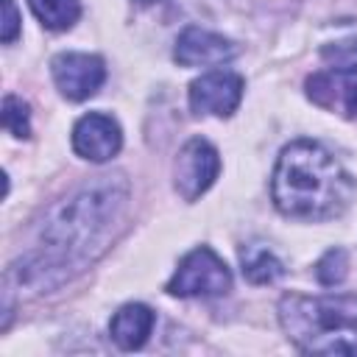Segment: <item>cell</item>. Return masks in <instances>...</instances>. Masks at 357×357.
Here are the masks:
<instances>
[{"label":"cell","mask_w":357,"mask_h":357,"mask_svg":"<svg viewBox=\"0 0 357 357\" xmlns=\"http://www.w3.org/2000/svg\"><path fill=\"white\" fill-rule=\"evenodd\" d=\"M126 201V181H120V176H100V181L81 187L53 206L42 223L39 251L25 254L8 268L6 290H53L67 282L112 237V226L120 223Z\"/></svg>","instance_id":"cell-1"},{"label":"cell","mask_w":357,"mask_h":357,"mask_svg":"<svg viewBox=\"0 0 357 357\" xmlns=\"http://www.w3.org/2000/svg\"><path fill=\"white\" fill-rule=\"evenodd\" d=\"M240 262H243V276L254 284H268L276 282L284 273V265L279 262V257L262 245V243H251L240 251Z\"/></svg>","instance_id":"cell-12"},{"label":"cell","mask_w":357,"mask_h":357,"mask_svg":"<svg viewBox=\"0 0 357 357\" xmlns=\"http://www.w3.org/2000/svg\"><path fill=\"white\" fill-rule=\"evenodd\" d=\"M231 287V271L226 268V262L206 245L190 251L178 271L173 273V279L167 282V293L190 298V296H223Z\"/></svg>","instance_id":"cell-5"},{"label":"cell","mask_w":357,"mask_h":357,"mask_svg":"<svg viewBox=\"0 0 357 357\" xmlns=\"http://www.w3.org/2000/svg\"><path fill=\"white\" fill-rule=\"evenodd\" d=\"M3 126H6L14 137H20V139H25V137L31 134V114H28V106H25L17 95H6V100H3Z\"/></svg>","instance_id":"cell-15"},{"label":"cell","mask_w":357,"mask_h":357,"mask_svg":"<svg viewBox=\"0 0 357 357\" xmlns=\"http://www.w3.org/2000/svg\"><path fill=\"white\" fill-rule=\"evenodd\" d=\"M218 173H220V156L212 142L201 137H192L190 142H184L173 167L176 190L184 201H195L198 195H204L215 184Z\"/></svg>","instance_id":"cell-6"},{"label":"cell","mask_w":357,"mask_h":357,"mask_svg":"<svg viewBox=\"0 0 357 357\" xmlns=\"http://www.w3.org/2000/svg\"><path fill=\"white\" fill-rule=\"evenodd\" d=\"M346 271H349V257H346L343 248H329V251L318 259V265H315V276H318V282L326 284V287L340 284V282L346 279Z\"/></svg>","instance_id":"cell-14"},{"label":"cell","mask_w":357,"mask_h":357,"mask_svg":"<svg viewBox=\"0 0 357 357\" xmlns=\"http://www.w3.org/2000/svg\"><path fill=\"white\" fill-rule=\"evenodd\" d=\"M123 145V134L114 117L89 112L84 114L73 128V148L78 156L89 162H106L112 159Z\"/></svg>","instance_id":"cell-9"},{"label":"cell","mask_w":357,"mask_h":357,"mask_svg":"<svg viewBox=\"0 0 357 357\" xmlns=\"http://www.w3.org/2000/svg\"><path fill=\"white\" fill-rule=\"evenodd\" d=\"M33 14L39 17V22L50 31H67L73 28V22L81 14V3L78 0H28Z\"/></svg>","instance_id":"cell-13"},{"label":"cell","mask_w":357,"mask_h":357,"mask_svg":"<svg viewBox=\"0 0 357 357\" xmlns=\"http://www.w3.org/2000/svg\"><path fill=\"white\" fill-rule=\"evenodd\" d=\"M50 73L53 81L59 86V92L67 100H86L92 98L103 78H106V67L100 56L92 53H59L50 61Z\"/></svg>","instance_id":"cell-7"},{"label":"cell","mask_w":357,"mask_h":357,"mask_svg":"<svg viewBox=\"0 0 357 357\" xmlns=\"http://www.w3.org/2000/svg\"><path fill=\"white\" fill-rule=\"evenodd\" d=\"M137 3H159V0H137Z\"/></svg>","instance_id":"cell-17"},{"label":"cell","mask_w":357,"mask_h":357,"mask_svg":"<svg viewBox=\"0 0 357 357\" xmlns=\"http://www.w3.org/2000/svg\"><path fill=\"white\" fill-rule=\"evenodd\" d=\"M20 33V14H17V6L14 0H3V28H0V39L3 45H11Z\"/></svg>","instance_id":"cell-16"},{"label":"cell","mask_w":357,"mask_h":357,"mask_svg":"<svg viewBox=\"0 0 357 357\" xmlns=\"http://www.w3.org/2000/svg\"><path fill=\"white\" fill-rule=\"evenodd\" d=\"M351 192V176L321 142L296 139L282 148L271 181V195L282 215L298 220L337 218Z\"/></svg>","instance_id":"cell-2"},{"label":"cell","mask_w":357,"mask_h":357,"mask_svg":"<svg viewBox=\"0 0 357 357\" xmlns=\"http://www.w3.org/2000/svg\"><path fill=\"white\" fill-rule=\"evenodd\" d=\"M173 56H176V61L181 67H212V64L231 61L237 56V47L220 33H212V31L190 25L176 39Z\"/></svg>","instance_id":"cell-10"},{"label":"cell","mask_w":357,"mask_h":357,"mask_svg":"<svg viewBox=\"0 0 357 357\" xmlns=\"http://www.w3.org/2000/svg\"><path fill=\"white\" fill-rule=\"evenodd\" d=\"M326 67L307 78V95L315 106L357 117V42H335L321 50Z\"/></svg>","instance_id":"cell-4"},{"label":"cell","mask_w":357,"mask_h":357,"mask_svg":"<svg viewBox=\"0 0 357 357\" xmlns=\"http://www.w3.org/2000/svg\"><path fill=\"white\" fill-rule=\"evenodd\" d=\"M243 78L231 70H212L190 84V109L195 114L229 117L243 100Z\"/></svg>","instance_id":"cell-8"},{"label":"cell","mask_w":357,"mask_h":357,"mask_svg":"<svg viewBox=\"0 0 357 357\" xmlns=\"http://www.w3.org/2000/svg\"><path fill=\"white\" fill-rule=\"evenodd\" d=\"M279 324L307 354H357V296L287 293Z\"/></svg>","instance_id":"cell-3"},{"label":"cell","mask_w":357,"mask_h":357,"mask_svg":"<svg viewBox=\"0 0 357 357\" xmlns=\"http://www.w3.org/2000/svg\"><path fill=\"white\" fill-rule=\"evenodd\" d=\"M153 321L156 318H153L151 307H145V304H126V307H120L112 315V324H109L112 340L120 349L134 351V349H139L148 340V335L153 329Z\"/></svg>","instance_id":"cell-11"}]
</instances>
